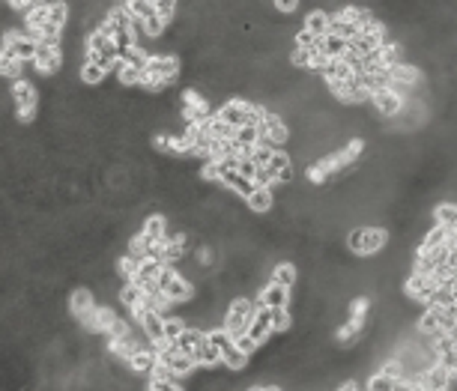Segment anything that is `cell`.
<instances>
[{
	"label": "cell",
	"instance_id": "16",
	"mask_svg": "<svg viewBox=\"0 0 457 391\" xmlns=\"http://www.w3.org/2000/svg\"><path fill=\"white\" fill-rule=\"evenodd\" d=\"M365 388H370V391H395V388H397V380H395V376H389V373L377 370V373L365 382Z\"/></svg>",
	"mask_w": 457,
	"mask_h": 391
},
{
	"label": "cell",
	"instance_id": "5",
	"mask_svg": "<svg viewBox=\"0 0 457 391\" xmlns=\"http://www.w3.org/2000/svg\"><path fill=\"white\" fill-rule=\"evenodd\" d=\"M135 316H138V326L144 329V335L162 346V343H165V316H162L159 311L147 308V305H141V308L135 311Z\"/></svg>",
	"mask_w": 457,
	"mask_h": 391
},
{
	"label": "cell",
	"instance_id": "1",
	"mask_svg": "<svg viewBox=\"0 0 457 391\" xmlns=\"http://www.w3.org/2000/svg\"><path fill=\"white\" fill-rule=\"evenodd\" d=\"M385 236L382 227H370V224H362V227H353L347 233V251L356 254V257H374L385 248Z\"/></svg>",
	"mask_w": 457,
	"mask_h": 391
},
{
	"label": "cell",
	"instance_id": "20",
	"mask_svg": "<svg viewBox=\"0 0 457 391\" xmlns=\"http://www.w3.org/2000/svg\"><path fill=\"white\" fill-rule=\"evenodd\" d=\"M446 388H448V391H457V368L448 370V382H446Z\"/></svg>",
	"mask_w": 457,
	"mask_h": 391
},
{
	"label": "cell",
	"instance_id": "13",
	"mask_svg": "<svg viewBox=\"0 0 457 391\" xmlns=\"http://www.w3.org/2000/svg\"><path fill=\"white\" fill-rule=\"evenodd\" d=\"M269 281H275L281 287H290L296 284V266L290 263V260H278V263L272 266V272H269Z\"/></svg>",
	"mask_w": 457,
	"mask_h": 391
},
{
	"label": "cell",
	"instance_id": "8",
	"mask_svg": "<svg viewBox=\"0 0 457 391\" xmlns=\"http://www.w3.org/2000/svg\"><path fill=\"white\" fill-rule=\"evenodd\" d=\"M246 206H248V212H254V215H266L269 209L275 206V188L257 185L254 192L246 197Z\"/></svg>",
	"mask_w": 457,
	"mask_h": 391
},
{
	"label": "cell",
	"instance_id": "14",
	"mask_svg": "<svg viewBox=\"0 0 457 391\" xmlns=\"http://www.w3.org/2000/svg\"><path fill=\"white\" fill-rule=\"evenodd\" d=\"M434 221L442 224V227H448L451 233L457 230V204H439L434 209Z\"/></svg>",
	"mask_w": 457,
	"mask_h": 391
},
{
	"label": "cell",
	"instance_id": "19",
	"mask_svg": "<svg viewBox=\"0 0 457 391\" xmlns=\"http://www.w3.org/2000/svg\"><path fill=\"white\" fill-rule=\"evenodd\" d=\"M299 4H302V0H272V6L278 12H284V16H293V12L299 9Z\"/></svg>",
	"mask_w": 457,
	"mask_h": 391
},
{
	"label": "cell",
	"instance_id": "18",
	"mask_svg": "<svg viewBox=\"0 0 457 391\" xmlns=\"http://www.w3.org/2000/svg\"><path fill=\"white\" fill-rule=\"evenodd\" d=\"M233 341L239 343V350H242V353H248V356H254V350L260 346V343H257V341L248 335V331H246V335H239V338H233Z\"/></svg>",
	"mask_w": 457,
	"mask_h": 391
},
{
	"label": "cell",
	"instance_id": "10",
	"mask_svg": "<svg viewBox=\"0 0 457 391\" xmlns=\"http://www.w3.org/2000/svg\"><path fill=\"white\" fill-rule=\"evenodd\" d=\"M302 27H305V31H311L317 39H323L326 33L332 31V16L326 9H311L308 16H305V21H302Z\"/></svg>",
	"mask_w": 457,
	"mask_h": 391
},
{
	"label": "cell",
	"instance_id": "15",
	"mask_svg": "<svg viewBox=\"0 0 457 391\" xmlns=\"http://www.w3.org/2000/svg\"><path fill=\"white\" fill-rule=\"evenodd\" d=\"M108 78V72L99 66V63H93V60H84L81 63V81L87 84V87H96V84H102Z\"/></svg>",
	"mask_w": 457,
	"mask_h": 391
},
{
	"label": "cell",
	"instance_id": "7",
	"mask_svg": "<svg viewBox=\"0 0 457 391\" xmlns=\"http://www.w3.org/2000/svg\"><path fill=\"white\" fill-rule=\"evenodd\" d=\"M248 335L257 341V343H266L269 338L275 335V326H272V308H266V305H257V311H254V320H251V326H248Z\"/></svg>",
	"mask_w": 457,
	"mask_h": 391
},
{
	"label": "cell",
	"instance_id": "11",
	"mask_svg": "<svg viewBox=\"0 0 457 391\" xmlns=\"http://www.w3.org/2000/svg\"><path fill=\"white\" fill-rule=\"evenodd\" d=\"M194 361H197V368H209V370H219L224 368V361H221V353L212 346L209 341L204 343H197V350H194Z\"/></svg>",
	"mask_w": 457,
	"mask_h": 391
},
{
	"label": "cell",
	"instance_id": "9",
	"mask_svg": "<svg viewBox=\"0 0 457 391\" xmlns=\"http://www.w3.org/2000/svg\"><path fill=\"white\" fill-rule=\"evenodd\" d=\"M216 117H221L224 123H231L233 128L246 126V99H227V102L216 111Z\"/></svg>",
	"mask_w": 457,
	"mask_h": 391
},
{
	"label": "cell",
	"instance_id": "6",
	"mask_svg": "<svg viewBox=\"0 0 457 391\" xmlns=\"http://www.w3.org/2000/svg\"><path fill=\"white\" fill-rule=\"evenodd\" d=\"M257 305L266 308H290V287H281L275 281H266L257 290Z\"/></svg>",
	"mask_w": 457,
	"mask_h": 391
},
{
	"label": "cell",
	"instance_id": "17",
	"mask_svg": "<svg viewBox=\"0 0 457 391\" xmlns=\"http://www.w3.org/2000/svg\"><path fill=\"white\" fill-rule=\"evenodd\" d=\"M290 308H272V326H275V335L290 329Z\"/></svg>",
	"mask_w": 457,
	"mask_h": 391
},
{
	"label": "cell",
	"instance_id": "4",
	"mask_svg": "<svg viewBox=\"0 0 457 391\" xmlns=\"http://www.w3.org/2000/svg\"><path fill=\"white\" fill-rule=\"evenodd\" d=\"M370 108L377 111V117H382V120H392V117H397L401 114V108H404V99L397 96L392 87H382V90H377V93H370Z\"/></svg>",
	"mask_w": 457,
	"mask_h": 391
},
{
	"label": "cell",
	"instance_id": "3",
	"mask_svg": "<svg viewBox=\"0 0 457 391\" xmlns=\"http://www.w3.org/2000/svg\"><path fill=\"white\" fill-rule=\"evenodd\" d=\"M12 105H16V117L21 123H31L36 117V108H39V93H36V87L31 81H16L12 84Z\"/></svg>",
	"mask_w": 457,
	"mask_h": 391
},
{
	"label": "cell",
	"instance_id": "2",
	"mask_svg": "<svg viewBox=\"0 0 457 391\" xmlns=\"http://www.w3.org/2000/svg\"><path fill=\"white\" fill-rule=\"evenodd\" d=\"M254 311H257V299H248V296H236L231 305L224 311V329L231 331L233 338L246 335L251 320H254Z\"/></svg>",
	"mask_w": 457,
	"mask_h": 391
},
{
	"label": "cell",
	"instance_id": "12",
	"mask_svg": "<svg viewBox=\"0 0 457 391\" xmlns=\"http://www.w3.org/2000/svg\"><path fill=\"white\" fill-rule=\"evenodd\" d=\"M320 51L329 57V60H338V57H344L350 51V39H341L338 33H326L320 39Z\"/></svg>",
	"mask_w": 457,
	"mask_h": 391
}]
</instances>
